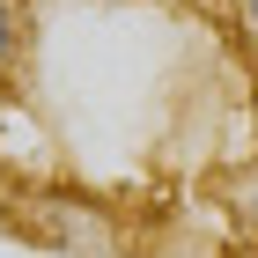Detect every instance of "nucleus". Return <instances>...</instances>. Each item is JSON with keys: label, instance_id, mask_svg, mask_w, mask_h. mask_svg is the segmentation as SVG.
<instances>
[{"label": "nucleus", "instance_id": "f257e3e1", "mask_svg": "<svg viewBox=\"0 0 258 258\" xmlns=\"http://www.w3.org/2000/svg\"><path fill=\"white\" fill-rule=\"evenodd\" d=\"M8 59H15V0H0V74H8Z\"/></svg>", "mask_w": 258, "mask_h": 258}, {"label": "nucleus", "instance_id": "f03ea898", "mask_svg": "<svg viewBox=\"0 0 258 258\" xmlns=\"http://www.w3.org/2000/svg\"><path fill=\"white\" fill-rule=\"evenodd\" d=\"M243 221L258 229V162H251V177H243Z\"/></svg>", "mask_w": 258, "mask_h": 258}, {"label": "nucleus", "instance_id": "7ed1b4c3", "mask_svg": "<svg viewBox=\"0 0 258 258\" xmlns=\"http://www.w3.org/2000/svg\"><path fill=\"white\" fill-rule=\"evenodd\" d=\"M243 15H251V30H258V0H243Z\"/></svg>", "mask_w": 258, "mask_h": 258}]
</instances>
